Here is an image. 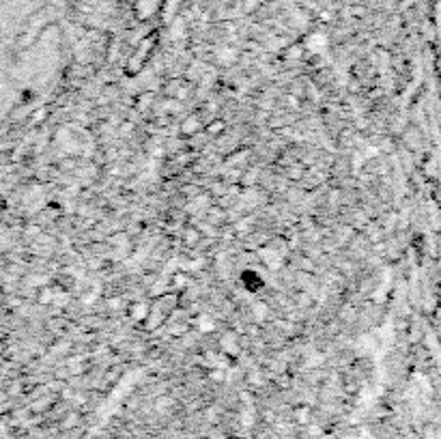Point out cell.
I'll list each match as a JSON object with an SVG mask.
<instances>
[{
    "instance_id": "5b68a950",
    "label": "cell",
    "mask_w": 441,
    "mask_h": 439,
    "mask_svg": "<svg viewBox=\"0 0 441 439\" xmlns=\"http://www.w3.org/2000/svg\"><path fill=\"white\" fill-rule=\"evenodd\" d=\"M265 312H267V310H265V306H263V304H254V315H256L259 319H263V317H265Z\"/></svg>"
},
{
    "instance_id": "6da1fadb",
    "label": "cell",
    "mask_w": 441,
    "mask_h": 439,
    "mask_svg": "<svg viewBox=\"0 0 441 439\" xmlns=\"http://www.w3.org/2000/svg\"><path fill=\"white\" fill-rule=\"evenodd\" d=\"M308 45H310V50L319 52V50H323V48L327 45V39H325L323 35H312V37L308 39Z\"/></svg>"
},
{
    "instance_id": "3957f363",
    "label": "cell",
    "mask_w": 441,
    "mask_h": 439,
    "mask_svg": "<svg viewBox=\"0 0 441 439\" xmlns=\"http://www.w3.org/2000/svg\"><path fill=\"white\" fill-rule=\"evenodd\" d=\"M133 317H145L147 315V308H145V304H136V308H133V312H131Z\"/></svg>"
},
{
    "instance_id": "7a4b0ae2",
    "label": "cell",
    "mask_w": 441,
    "mask_h": 439,
    "mask_svg": "<svg viewBox=\"0 0 441 439\" xmlns=\"http://www.w3.org/2000/svg\"><path fill=\"white\" fill-rule=\"evenodd\" d=\"M219 59H222V61L229 65V63H233V59H235V52H233V50H224L222 54H219Z\"/></svg>"
},
{
    "instance_id": "277c9868",
    "label": "cell",
    "mask_w": 441,
    "mask_h": 439,
    "mask_svg": "<svg viewBox=\"0 0 441 439\" xmlns=\"http://www.w3.org/2000/svg\"><path fill=\"white\" fill-rule=\"evenodd\" d=\"M201 329H207V332H209V329H213V321L209 317H203L201 319Z\"/></svg>"
}]
</instances>
